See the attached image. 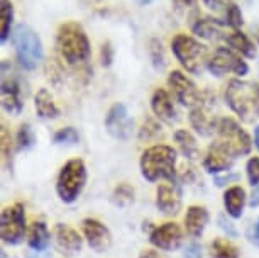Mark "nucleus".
<instances>
[{"mask_svg":"<svg viewBox=\"0 0 259 258\" xmlns=\"http://www.w3.org/2000/svg\"><path fill=\"white\" fill-rule=\"evenodd\" d=\"M207 223H208L207 209L202 206H190L188 207L187 217H185V226H187V233L190 236L198 238L203 233Z\"/></svg>","mask_w":259,"mask_h":258,"instance_id":"aec40b11","label":"nucleus"},{"mask_svg":"<svg viewBox=\"0 0 259 258\" xmlns=\"http://www.w3.org/2000/svg\"><path fill=\"white\" fill-rule=\"evenodd\" d=\"M0 233L7 245H19L26 235V212L22 204H14L2 211L0 219Z\"/></svg>","mask_w":259,"mask_h":258,"instance_id":"6e6552de","label":"nucleus"},{"mask_svg":"<svg viewBox=\"0 0 259 258\" xmlns=\"http://www.w3.org/2000/svg\"><path fill=\"white\" fill-rule=\"evenodd\" d=\"M254 143H256V148L259 150V126L256 129V133H254Z\"/></svg>","mask_w":259,"mask_h":258,"instance_id":"c03bdc74","label":"nucleus"},{"mask_svg":"<svg viewBox=\"0 0 259 258\" xmlns=\"http://www.w3.org/2000/svg\"><path fill=\"white\" fill-rule=\"evenodd\" d=\"M175 139H177V143H178V146H180V150H182V153H183L187 158L195 160V158L198 157V146H197V141H195V138L188 133L187 129H180V131H177V134H175Z\"/></svg>","mask_w":259,"mask_h":258,"instance_id":"bb28decb","label":"nucleus"},{"mask_svg":"<svg viewBox=\"0 0 259 258\" xmlns=\"http://www.w3.org/2000/svg\"><path fill=\"white\" fill-rule=\"evenodd\" d=\"M205 7H208L210 11L217 12V14H222V17L227 16V12L236 6L234 0H203ZM224 21V19H222Z\"/></svg>","mask_w":259,"mask_h":258,"instance_id":"473e14b6","label":"nucleus"},{"mask_svg":"<svg viewBox=\"0 0 259 258\" xmlns=\"http://www.w3.org/2000/svg\"><path fill=\"white\" fill-rule=\"evenodd\" d=\"M149 55H151V61L156 70H163L166 65V58H164V51H163V45L158 40H151L149 43Z\"/></svg>","mask_w":259,"mask_h":258,"instance_id":"c756f323","label":"nucleus"},{"mask_svg":"<svg viewBox=\"0 0 259 258\" xmlns=\"http://www.w3.org/2000/svg\"><path fill=\"white\" fill-rule=\"evenodd\" d=\"M138 4H141V6H148V4H153L154 0H136Z\"/></svg>","mask_w":259,"mask_h":258,"instance_id":"a18cd8bd","label":"nucleus"},{"mask_svg":"<svg viewBox=\"0 0 259 258\" xmlns=\"http://www.w3.org/2000/svg\"><path fill=\"white\" fill-rule=\"evenodd\" d=\"M34 107L39 118L42 119H56L60 116V109L53 100L51 94L46 89H41L34 97Z\"/></svg>","mask_w":259,"mask_h":258,"instance_id":"5701e85b","label":"nucleus"},{"mask_svg":"<svg viewBox=\"0 0 259 258\" xmlns=\"http://www.w3.org/2000/svg\"><path fill=\"white\" fill-rule=\"evenodd\" d=\"M173 4L177 6V9H192L195 7L197 0H173Z\"/></svg>","mask_w":259,"mask_h":258,"instance_id":"4c0bfd02","label":"nucleus"},{"mask_svg":"<svg viewBox=\"0 0 259 258\" xmlns=\"http://www.w3.org/2000/svg\"><path fill=\"white\" fill-rule=\"evenodd\" d=\"M254 231H256V238H257V240H259V221H257V225H256V230H254Z\"/></svg>","mask_w":259,"mask_h":258,"instance_id":"49530a36","label":"nucleus"},{"mask_svg":"<svg viewBox=\"0 0 259 258\" xmlns=\"http://www.w3.org/2000/svg\"><path fill=\"white\" fill-rule=\"evenodd\" d=\"M149 240L156 248H159V250L173 251L182 246L183 235L177 223H164L163 226L154 228Z\"/></svg>","mask_w":259,"mask_h":258,"instance_id":"ddd939ff","label":"nucleus"},{"mask_svg":"<svg viewBox=\"0 0 259 258\" xmlns=\"http://www.w3.org/2000/svg\"><path fill=\"white\" fill-rule=\"evenodd\" d=\"M249 206H251V207H257L259 206V186H256L252 189L251 199H249Z\"/></svg>","mask_w":259,"mask_h":258,"instance_id":"58836bf2","label":"nucleus"},{"mask_svg":"<svg viewBox=\"0 0 259 258\" xmlns=\"http://www.w3.org/2000/svg\"><path fill=\"white\" fill-rule=\"evenodd\" d=\"M210 248H212V256L213 258H239L237 248L234 246L231 241L222 240V238L215 240Z\"/></svg>","mask_w":259,"mask_h":258,"instance_id":"cd10ccee","label":"nucleus"},{"mask_svg":"<svg viewBox=\"0 0 259 258\" xmlns=\"http://www.w3.org/2000/svg\"><path fill=\"white\" fill-rule=\"evenodd\" d=\"M105 128L109 134L115 139H129L134 131V121L131 119L129 110L124 104H114L107 113L105 118Z\"/></svg>","mask_w":259,"mask_h":258,"instance_id":"9d476101","label":"nucleus"},{"mask_svg":"<svg viewBox=\"0 0 259 258\" xmlns=\"http://www.w3.org/2000/svg\"><path fill=\"white\" fill-rule=\"evenodd\" d=\"M0 139H2V160L4 163L7 165L9 168H11V155H12V139H11V134H9V131L6 126H2V134H0Z\"/></svg>","mask_w":259,"mask_h":258,"instance_id":"72a5a7b5","label":"nucleus"},{"mask_svg":"<svg viewBox=\"0 0 259 258\" xmlns=\"http://www.w3.org/2000/svg\"><path fill=\"white\" fill-rule=\"evenodd\" d=\"M229 180H237V175H231V177H227V178H221V177H219V178H215V183H217V186L221 187L226 182H229Z\"/></svg>","mask_w":259,"mask_h":258,"instance_id":"79ce46f5","label":"nucleus"},{"mask_svg":"<svg viewBox=\"0 0 259 258\" xmlns=\"http://www.w3.org/2000/svg\"><path fill=\"white\" fill-rule=\"evenodd\" d=\"M177 152L171 146L154 144L141 157V172L149 182L177 178Z\"/></svg>","mask_w":259,"mask_h":258,"instance_id":"f03ea898","label":"nucleus"},{"mask_svg":"<svg viewBox=\"0 0 259 258\" xmlns=\"http://www.w3.org/2000/svg\"><path fill=\"white\" fill-rule=\"evenodd\" d=\"M151 109H153L154 116L161 121H173L175 116H177V110H175V105L171 102L169 94L164 89H158L154 90L153 97H151Z\"/></svg>","mask_w":259,"mask_h":258,"instance_id":"6ab92c4d","label":"nucleus"},{"mask_svg":"<svg viewBox=\"0 0 259 258\" xmlns=\"http://www.w3.org/2000/svg\"><path fill=\"white\" fill-rule=\"evenodd\" d=\"M226 100L239 118L251 123L259 118V85L251 82L231 80L226 89Z\"/></svg>","mask_w":259,"mask_h":258,"instance_id":"7ed1b4c3","label":"nucleus"},{"mask_svg":"<svg viewBox=\"0 0 259 258\" xmlns=\"http://www.w3.org/2000/svg\"><path fill=\"white\" fill-rule=\"evenodd\" d=\"M213 102L212 99H203L198 102L197 105L192 107V113H190V121L192 126L197 129V133L202 136L212 134L213 131H217V126L221 123V119L213 114Z\"/></svg>","mask_w":259,"mask_h":258,"instance_id":"f8f14e48","label":"nucleus"},{"mask_svg":"<svg viewBox=\"0 0 259 258\" xmlns=\"http://www.w3.org/2000/svg\"><path fill=\"white\" fill-rule=\"evenodd\" d=\"M234 160L236 158L231 157V155H229L226 150H224L222 146L215 141V143L208 148L207 157H205V162H203V167L208 173L229 172V170L232 168Z\"/></svg>","mask_w":259,"mask_h":258,"instance_id":"f3484780","label":"nucleus"},{"mask_svg":"<svg viewBox=\"0 0 259 258\" xmlns=\"http://www.w3.org/2000/svg\"><path fill=\"white\" fill-rule=\"evenodd\" d=\"M185 258H202V248H200L198 245H190L187 246V250H185Z\"/></svg>","mask_w":259,"mask_h":258,"instance_id":"e433bc0d","label":"nucleus"},{"mask_svg":"<svg viewBox=\"0 0 259 258\" xmlns=\"http://www.w3.org/2000/svg\"><path fill=\"white\" fill-rule=\"evenodd\" d=\"M224 204H226L227 212L231 214L234 219H239L242 216V209L246 206V192L242 187H231L224 196Z\"/></svg>","mask_w":259,"mask_h":258,"instance_id":"b1692460","label":"nucleus"},{"mask_svg":"<svg viewBox=\"0 0 259 258\" xmlns=\"http://www.w3.org/2000/svg\"><path fill=\"white\" fill-rule=\"evenodd\" d=\"M246 172H247V178H249V183L252 187L259 186V158H251L246 165Z\"/></svg>","mask_w":259,"mask_h":258,"instance_id":"f704fd0d","label":"nucleus"},{"mask_svg":"<svg viewBox=\"0 0 259 258\" xmlns=\"http://www.w3.org/2000/svg\"><path fill=\"white\" fill-rule=\"evenodd\" d=\"M56 46L61 58L68 65H78L89 60L90 56V41L85 29L78 22H65L58 29Z\"/></svg>","mask_w":259,"mask_h":258,"instance_id":"f257e3e1","label":"nucleus"},{"mask_svg":"<svg viewBox=\"0 0 259 258\" xmlns=\"http://www.w3.org/2000/svg\"><path fill=\"white\" fill-rule=\"evenodd\" d=\"M112 60H114V56H112V46H110V43H105V45L102 46V65L109 66Z\"/></svg>","mask_w":259,"mask_h":258,"instance_id":"c9c22d12","label":"nucleus"},{"mask_svg":"<svg viewBox=\"0 0 259 258\" xmlns=\"http://www.w3.org/2000/svg\"><path fill=\"white\" fill-rule=\"evenodd\" d=\"M226 43L232 50H236L239 55L246 56V58H254L256 56V48H254V43L249 40L244 32H241L239 29H231L226 38Z\"/></svg>","mask_w":259,"mask_h":258,"instance_id":"4be33fe9","label":"nucleus"},{"mask_svg":"<svg viewBox=\"0 0 259 258\" xmlns=\"http://www.w3.org/2000/svg\"><path fill=\"white\" fill-rule=\"evenodd\" d=\"M2 107L7 114L17 116L22 110V100H21V90L16 80L4 79L2 82Z\"/></svg>","mask_w":259,"mask_h":258,"instance_id":"a211bd4d","label":"nucleus"},{"mask_svg":"<svg viewBox=\"0 0 259 258\" xmlns=\"http://www.w3.org/2000/svg\"><path fill=\"white\" fill-rule=\"evenodd\" d=\"M27 258H51V255H48V253H42V251H34V253H29Z\"/></svg>","mask_w":259,"mask_h":258,"instance_id":"37998d69","label":"nucleus"},{"mask_svg":"<svg viewBox=\"0 0 259 258\" xmlns=\"http://www.w3.org/2000/svg\"><path fill=\"white\" fill-rule=\"evenodd\" d=\"M55 236H56L58 246H60L61 250H65L68 253H76L81 250L83 240L73 228L66 225H58L55 230Z\"/></svg>","mask_w":259,"mask_h":258,"instance_id":"412c9836","label":"nucleus"},{"mask_svg":"<svg viewBox=\"0 0 259 258\" xmlns=\"http://www.w3.org/2000/svg\"><path fill=\"white\" fill-rule=\"evenodd\" d=\"M207 68L215 77H222L226 73H236L239 77H244L249 71L247 63L231 48H217L213 55H210Z\"/></svg>","mask_w":259,"mask_h":258,"instance_id":"1a4fd4ad","label":"nucleus"},{"mask_svg":"<svg viewBox=\"0 0 259 258\" xmlns=\"http://www.w3.org/2000/svg\"><path fill=\"white\" fill-rule=\"evenodd\" d=\"M87 182V168L81 160H70L58 175L56 191L63 202H75Z\"/></svg>","mask_w":259,"mask_h":258,"instance_id":"423d86ee","label":"nucleus"},{"mask_svg":"<svg viewBox=\"0 0 259 258\" xmlns=\"http://www.w3.org/2000/svg\"><path fill=\"white\" fill-rule=\"evenodd\" d=\"M36 143V138H34V133L31 129L29 124H22L19 128V133H17V146L19 150H27Z\"/></svg>","mask_w":259,"mask_h":258,"instance_id":"7c9ffc66","label":"nucleus"},{"mask_svg":"<svg viewBox=\"0 0 259 258\" xmlns=\"http://www.w3.org/2000/svg\"><path fill=\"white\" fill-rule=\"evenodd\" d=\"M219 223H221L222 230L229 231V235H231V236H234V235H236V231H234V228L231 226V223H226V219H224V217H221V219H219Z\"/></svg>","mask_w":259,"mask_h":258,"instance_id":"ea45409f","label":"nucleus"},{"mask_svg":"<svg viewBox=\"0 0 259 258\" xmlns=\"http://www.w3.org/2000/svg\"><path fill=\"white\" fill-rule=\"evenodd\" d=\"M219 139L217 143L222 146L231 157L237 158L251 152V138L241 128V124L236 123L231 118H221V123L217 126Z\"/></svg>","mask_w":259,"mask_h":258,"instance_id":"0eeeda50","label":"nucleus"},{"mask_svg":"<svg viewBox=\"0 0 259 258\" xmlns=\"http://www.w3.org/2000/svg\"><path fill=\"white\" fill-rule=\"evenodd\" d=\"M171 48H173V53L180 65L193 75H200L207 66L210 58L208 50L195 38L187 36V34H178L171 43Z\"/></svg>","mask_w":259,"mask_h":258,"instance_id":"39448f33","label":"nucleus"},{"mask_svg":"<svg viewBox=\"0 0 259 258\" xmlns=\"http://www.w3.org/2000/svg\"><path fill=\"white\" fill-rule=\"evenodd\" d=\"M139 258H159V255H158V253H156L154 250H144V251L139 255Z\"/></svg>","mask_w":259,"mask_h":258,"instance_id":"a19ab883","label":"nucleus"},{"mask_svg":"<svg viewBox=\"0 0 259 258\" xmlns=\"http://www.w3.org/2000/svg\"><path fill=\"white\" fill-rule=\"evenodd\" d=\"M12 45L21 66L29 71L36 70L42 60V53H45L37 32L27 24H17L12 29Z\"/></svg>","mask_w":259,"mask_h":258,"instance_id":"20e7f679","label":"nucleus"},{"mask_svg":"<svg viewBox=\"0 0 259 258\" xmlns=\"http://www.w3.org/2000/svg\"><path fill=\"white\" fill-rule=\"evenodd\" d=\"M81 228L83 235H85L92 250H95L97 253H104L105 250H109L112 245V236L110 231L100 221H97V219H85L81 223Z\"/></svg>","mask_w":259,"mask_h":258,"instance_id":"2eb2a0df","label":"nucleus"},{"mask_svg":"<svg viewBox=\"0 0 259 258\" xmlns=\"http://www.w3.org/2000/svg\"><path fill=\"white\" fill-rule=\"evenodd\" d=\"M231 29L234 27L229 26L226 21L213 19V17H198L192 26L193 34H197L198 38L208 41H226Z\"/></svg>","mask_w":259,"mask_h":258,"instance_id":"4468645a","label":"nucleus"},{"mask_svg":"<svg viewBox=\"0 0 259 258\" xmlns=\"http://www.w3.org/2000/svg\"><path fill=\"white\" fill-rule=\"evenodd\" d=\"M257 43H259V38H257Z\"/></svg>","mask_w":259,"mask_h":258,"instance_id":"de8ad7c7","label":"nucleus"},{"mask_svg":"<svg viewBox=\"0 0 259 258\" xmlns=\"http://www.w3.org/2000/svg\"><path fill=\"white\" fill-rule=\"evenodd\" d=\"M4 258H6V256H4Z\"/></svg>","mask_w":259,"mask_h":258,"instance_id":"09e8293b","label":"nucleus"},{"mask_svg":"<svg viewBox=\"0 0 259 258\" xmlns=\"http://www.w3.org/2000/svg\"><path fill=\"white\" fill-rule=\"evenodd\" d=\"M0 41L6 43L9 36H12V21H14V6L11 0L0 2Z\"/></svg>","mask_w":259,"mask_h":258,"instance_id":"a878e982","label":"nucleus"},{"mask_svg":"<svg viewBox=\"0 0 259 258\" xmlns=\"http://www.w3.org/2000/svg\"><path fill=\"white\" fill-rule=\"evenodd\" d=\"M29 246L36 251H45L48 245H50V231L45 225V221H36L32 223L31 231H29Z\"/></svg>","mask_w":259,"mask_h":258,"instance_id":"393cba45","label":"nucleus"},{"mask_svg":"<svg viewBox=\"0 0 259 258\" xmlns=\"http://www.w3.org/2000/svg\"><path fill=\"white\" fill-rule=\"evenodd\" d=\"M114 202L117 206L124 207V206H129V204L134 202V189L129 186V183H119L114 191Z\"/></svg>","mask_w":259,"mask_h":258,"instance_id":"c85d7f7f","label":"nucleus"},{"mask_svg":"<svg viewBox=\"0 0 259 258\" xmlns=\"http://www.w3.org/2000/svg\"><path fill=\"white\" fill-rule=\"evenodd\" d=\"M55 143L56 144H76L80 136H78L75 128H63L55 134Z\"/></svg>","mask_w":259,"mask_h":258,"instance_id":"2f4dec72","label":"nucleus"},{"mask_svg":"<svg viewBox=\"0 0 259 258\" xmlns=\"http://www.w3.org/2000/svg\"><path fill=\"white\" fill-rule=\"evenodd\" d=\"M168 85L171 92H173L175 99L182 105L195 107L202 100V94L198 92L197 85H195L187 75H183L182 71H178V70L171 71L169 79H168Z\"/></svg>","mask_w":259,"mask_h":258,"instance_id":"9b49d317","label":"nucleus"},{"mask_svg":"<svg viewBox=\"0 0 259 258\" xmlns=\"http://www.w3.org/2000/svg\"><path fill=\"white\" fill-rule=\"evenodd\" d=\"M156 206L161 212L175 216L182 207V192L175 183H161L156 191Z\"/></svg>","mask_w":259,"mask_h":258,"instance_id":"dca6fc26","label":"nucleus"}]
</instances>
